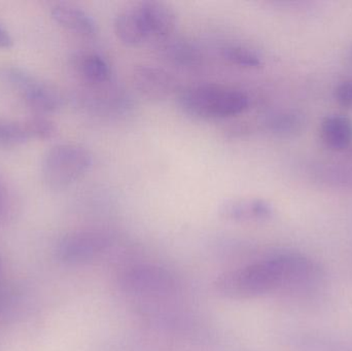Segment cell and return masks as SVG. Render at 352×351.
<instances>
[{
    "label": "cell",
    "instance_id": "1",
    "mask_svg": "<svg viewBox=\"0 0 352 351\" xmlns=\"http://www.w3.org/2000/svg\"><path fill=\"white\" fill-rule=\"evenodd\" d=\"M178 104L184 113L197 119H227L244 113L250 106V97L235 87L199 84L182 90Z\"/></svg>",
    "mask_w": 352,
    "mask_h": 351
},
{
    "label": "cell",
    "instance_id": "2",
    "mask_svg": "<svg viewBox=\"0 0 352 351\" xmlns=\"http://www.w3.org/2000/svg\"><path fill=\"white\" fill-rule=\"evenodd\" d=\"M219 294L231 299H252L283 291V280L273 253L230 271L215 280Z\"/></svg>",
    "mask_w": 352,
    "mask_h": 351
},
{
    "label": "cell",
    "instance_id": "3",
    "mask_svg": "<svg viewBox=\"0 0 352 351\" xmlns=\"http://www.w3.org/2000/svg\"><path fill=\"white\" fill-rule=\"evenodd\" d=\"M90 150L80 144H62L53 146L43 162V177L52 189L69 187L92 166Z\"/></svg>",
    "mask_w": 352,
    "mask_h": 351
},
{
    "label": "cell",
    "instance_id": "4",
    "mask_svg": "<svg viewBox=\"0 0 352 351\" xmlns=\"http://www.w3.org/2000/svg\"><path fill=\"white\" fill-rule=\"evenodd\" d=\"M119 284L126 294L138 298H164L176 291L175 275L166 268L154 264L130 266L122 272Z\"/></svg>",
    "mask_w": 352,
    "mask_h": 351
},
{
    "label": "cell",
    "instance_id": "5",
    "mask_svg": "<svg viewBox=\"0 0 352 351\" xmlns=\"http://www.w3.org/2000/svg\"><path fill=\"white\" fill-rule=\"evenodd\" d=\"M0 76L16 89L27 104L36 113H51L61 106V96L55 89L43 84L20 68H3L0 70Z\"/></svg>",
    "mask_w": 352,
    "mask_h": 351
},
{
    "label": "cell",
    "instance_id": "6",
    "mask_svg": "<svg viewBox=\"0 0 352 351\" xmlns=\"http://www.w3.org/2000/svg\"><path fill=\"white\" fill-rule=\"evenodd\" d=\"M111 245L109 235L101 231H76L58 243L57 257L67 265H82L102 255Z\"/></svg>",
    "mask_w": 352,
    "mask_h": 351
},
{
    "label": "cell",
    "instance_id": "7",
    "mask_svg": "<svg viewBox=\"0 0 352 351\" xmlns=\"http://www.w3.org/2000/svg\"><path fill=\"white\" fill-rule=\"evenodd\" d=\"M132 80L138 93L150 100H166L177 90V80L173 73L150 64L136 66Z\"/></svg>",
    "mask_w": 352,
    "mask_h": 351
},
{
    "label": "cell",
    "instance_id": "8",
    "mask_svg": "<svg viewBox=\"0 0 352 351\" xmlns=\"http://www.w3.org/2000/svg\"><path fill=\"white\" fill-rule=\"evenodd\" d=\"M136 4L144 19L150 41L160 43L173 36L177 23L173 8L164 2L153 0L138 2Z\"/></svg>",
    "mask_w": 352,
    "mask_h": 351
},
{
    "label": "cell",
    "instance_id": "9",
    "mask_svg": "<svg viewBox=\"0 0 352 351\" xmlns=\"http://www.w3.org/2000/svg\"><path fill=\"white\" fill-rule=\"evenodd\" d=\"M219 214L232 222H260L273 216V207L261 198H236L223 202L219 206Z\"/></svg>",
    "mask_w": 352,
    "mask_h": 351
},
{
    "label": "cell",
    "instance_id": "10",
    "mask_svg": "<svg viewBox=\"0 0 352 351\" xmlns=\"http://www.w3.org/2000/svg\"><path fill=\"white\" fill-rule=\"evenodd\" d=\"M118 38L128 47H140L150 43L148 31L138 4L121 10L113 21Z\"/></svg>",
    "mask_w": 352,
    "mask_h": 351
},
{
    "label": "cell",
    "instance_id": "11",
    "mask_svg": "<svg viewBox=\"0 0 352 351\" xmlns=\"http://www.w3.org/2000/svg\"><path fill=\"white\" fill-rule=\"evenodd\" d=\"M54 20L67 30L82 36H94L97 33V23L86 10L74 4L59 3L52 8Z\"/></svg>",
    "mask_w": 352,
    "mask_h": 351
},
{
    "label": "cell",
    "instance_id": "12",
    "mask_svg": "<svg viewBox=\"0 0 352 351\" xmlns=\"http://www.w3.org/2000/svg\"><path fill=\"white\" fill-rule=\"evenodd\" d=\"M159 45L161 56L169 64L184 69H194L202 64V51L194 43L171 36Z\"/></svg>",
    "mask_w": 352,
    "mask_h": 351
},
{
    "label": "cell",
    "instance_id": "13",
    "mask_svg": "<svg viewBox=\"0 0 352 351\" xmlns=\"http://www.w3.org/2000/svg\"><path fill=\"white\" fill-rule=\"evenodd\" d=\"M320 137L333 150H346L352 144V120L344 115H330L322 120Z\"/></svg>",
    "mask_w": 352,
    "mask_h": 351
},
{
    "label": "cell",
    "instance_id": "14",
    "mask_svg": "<svg viewBox=\"0 0 352 351\" xmlns=\"http://www.w3.org/2000/svg\"><path fill=\"white\" fill-rule=\"evenodd\" d=\"M76 67L84 80L92 86H104L111 82V65L109 61L99 54L86 53L80 56Z\"/></svg>",
    "mask_w": 352,
    "mask_h": 351
},
{
    "label": "cell",
    "instance_id": "15",
    "mask_svg": "<svg viewBox=\"0 0 352 351\" xmlns=\"http://www.w3.org/2000/svg\"><path fill=\"white\" fill-rule=\"evenodd\" d=\"M314 174L316 179L330 187L352 189V159L349 162L327 161L316 165Z\"/></svg>",
    "mask_w": 352,
    "mask_h": 351
},
{
    "label": "cell",
    "instance_id": "16",
    "mask_svg": "<svg viewBox=\"0 0 352 351\" xmlns=\"http://www.w3.org/2000/svg\"><path fill=\"white\" fill-rule=\"evenodd\" d=\"M305 120L296 111H279L270 113L264 120V126L270 133L280 137H291L301 133Z\"/></svg>",
    "mask_w": 352,
    "mask_h": 351
},
{
    "label": "cell",
    "instance_id": "17",
    "mask_svg": "<svg viewBox=\"0 0 352 351\" xmlns=\"http://www.w3.org/2000/svg\"><path fill=\"white\" fill-rule=\"evenodd\" d=\"M221 56L230 63L244 68H258L263 61L254 49L237 43H229L221 49Z\"/></svg>",
    "mask_w": 352,
    "mask_h": 351
},
{
    "label": "cell",
    "instance_id": "18",
    "mask_svg": "<svg viewBox=\"0 0 352 351\" xmlns=\"http://www.w3.org/2000/svg\"><path fill=\"white\" fill-rule=\"evenodd\" d=\"M30 139L25 123L0 119V148L20 146Z\"/></svg>",
    "mask_w": 352,
    "mask_h": 351
},
{
    "label": "cell",
    "instance_id": "19",
    "mask_svg": "<svg viewBox=\"0 0 352 351\" xmlns=\"http://www.w3.org/2000/svg\"><path fill=\"white\" fill-rule=\"evenodd\" d=\"M30 138L49 139L56 133V127L53 122L45 117H36L25 123Z\"/></svg>",
    "mask_w": 352,
    "mask_h": 351
},
{
    "label": "cell",
    "instance_id": "20",
    "mask_svg": "<svg viewBox=\"0 0 352 351\" xmlns=\"http://www.w3.org/2000/svg\"><path fill=\"white\" fill-rule=\"evenodd\" d=\"M335 98L343 107L352 109V78L341 82L335 90Z\"/></svg>",
    "mask_w": 352,
    "mask_h": 351
},
{
    "label": "cell",
    "instance_id": "21",
    "mask_svg": "<svg viewBox=\"0 0 352 351\" xmlns=\"http://www.w3.org/2000/svg\"><path fill=\"white\" fill-rule=\"evenodd\" d=\"M248 133V128L245 125L242 124H238V125L231 126L228 129L227 134H229L231 138H240L244 137L246 134Z\"/></svg>",
    "mask_w": 352,
    "mask_h": 351
},
{
    "label": "cell",
    "instance_id": "22",
    "mask_svg": "<svg viewBox=\"0 0 352 351\" xmlns=\"http://www.w3.org/2000/svg\"><path fill=\"white\" fill-rule=\"evenodd\" d=\"M12 45H14V41L10 33L0 25V49H10Z\"/></svg>",
    "mask_w": 352,
    "mask_h": 351
},
{
    "label": "cell",
    "instance_id": "23",
    "mask_svg": "<svg viewBox=\"0 0 352 351\" xmlns=\"http://www.w3.org/2000/svg\"><path fill=\"white\" fill-rule=\"evenodd\" d=\"M4 212V199L3 194H2L1 188H0V216H2Z\"/></svg>",
    "mask_w": 352,
    "mask_h": 351
},
{
    "label": "cell",
    "instance_id": "24",
    "mask_svg": "<svg viewBox=\"0 0 352 351\" xmlns=\"http://www.w3.org/2000/svg\"><path fill=\"white\" fill-rule=\"evenodd\" d=\"M351 59H352V54H351Z\"/></svg>",
    "mask_w": 352,
    "mask_h": 351
}]
</instances>
